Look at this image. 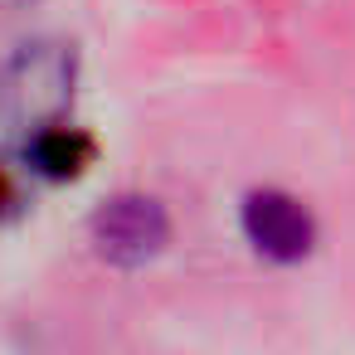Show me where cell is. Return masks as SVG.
Wrapping results in <instances>:
<instances>
[{
    "label": "cell",
    "mask_w": 355,
    "mask_h": 355,
    "mask_svg": "<svg viewBox=\"0 0 355 355\" xmlns=\"http://www.w3.org/2000/svg\"><path fill=\"white\" fill-rule=\"evenodd\" d=\"M239 224H243V239L272 263H302L311 253V243H316V219L306 214L302 200H292L282 190L243 195Z\"/></svg>",
    "instance_id": "3"
},
{
    "label": "cell",
    "mask_w": 355,
    "mask_h": 355,
    "mask_svg": "<svg viewBox=\"0 0 355 355\" xmlns=\"http://www.w3.org/2000/svg\"><path fill=\"white\" fill-rule=\"evenodd\" d=\"M25 156L35 161L40 175H49V180H73V175H83V171L93 166V137L59 122V127L30 137V141H25Z\"/></svg>",
    "instance_id": "4"
},
{
    "label": "cell",
    "mask_w": 355,
    "mask_h": 355,
    "mask_svg": "<svg viewBox=\"0 0 355 355\" xmlns=\"http://www.w3.org/2000/svg\"><path fill=\"white\" fill-rule=\"evenodd\" d=\"M78 83V49L69 40H30L0 69V122L15 137H40L64 122Z\"/></svg>",
    "instance_id": "1"
},
{
    "label": "cell",
    "mask_w": 355,
    "mask_h": 355,
    "mask_svg": "<svg viewBox=\"0 0 355 355\" xmlns=\"http://www.w3.org/2000/svg\"><path fill=\"white\" fill-rule=\"evenodd\" d=\"M6 200H10V180H6V175H0V205H6Z\"/></svg>",
    "instance_id": "5"
},
{
    "label": "cell",
    "mask_w": 355,
    "mask_h": 355,
    "mask_svg": "<svg viewBox=\"0 0 355 355\" xmlns=\"http://www.w3.org/2000/svg\"><path fill=\"white\" fill-rule=\"evenodd\" d=\"M88 239H93L103 263H112V268H146L171 243V214H166L161 200L127 190V195H112V200H103L93 209Z\"/></svg>",
    "instance_id": "2"
}]
</instances>
